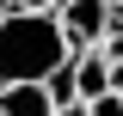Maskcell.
<instances>
[{
  "label": "cell",
  "mask_w": 123,
  "mask_h": 116,
  "mask_svg": "<svg viewBox=\"0 0 123 116\" xmlns=\"http://www.w3.org/2000/svg\"><path fill=\"white\" fill-rule=\"evenodd\" d=\"M68 61H74V49L62 37L55 12H12V18H0V86H43Z\"/></svg>",
  "instance_id": "cell-1"
},
{
  "label": "cell",
  "mask_w": 123,
  "mask_h": 116,
  "mask_svg": "<svg viewBox=\"0 0 123 116\" xmlns=\"http://www.w3.org/2000/svg\"><path fill=\"white\" fill-rule=\"evenodd\" d=\"M55 25H62V37H68V49L86 55V49H98L111 37V0H62Z\"/></svg>",
  "instance_id": "cell-2"
},
{
  "label": "cell",
  "mask_w": 123,
  "mask_h": 116,
  "mask_svg": "<svg viewBox=\"0 0 123 116\" xmlns=\"http://www.w3.org/2000/svg\"><path fill=\"white\" fill-rule=\"evenodd\" d=\"M74 86H80V104H92V98H105V92H111V61L98 55V49L74 55Z\"/></svg>",
  "instance_id": "cell-3"
},
{
  "label": "cell",
  "mask_w": 123,
  "mask_h": 116,
  "mask_svg": "<svg viewBox=\"0 0 123 116\" xmlns=\"http://www.w3.org/2000/svg\"><path fill=\"white\" fill-rule=\"evenodd\" d=\"M0 116H55V98L43 86H0Z\"/></svg>",
  "instance_id": "cell-4"
},
{
  "label": "cell",
  "mask_w": 123,
  "mask_h": 116,
  "mask_svg": "<svg viewBox=\"0 0 123 116\" xmlns=\"http://www.w3.org/2000/svg\"><path fill=\"white\" fill-rule=\"evenodd\" d=\"M43 92H49V98H55V110H62V104H80V86H74V61H68V67H55V73H49V79H43Z\"/></svg>",
  "instance_id": "cell-5"
},
{
  "label": "cell",
  "mask_w": 123,
  "mask_h": 116,
  "mask_svg": "<svg viewBox=\"0 0 123 116\" xmlns=\"http://www.w3.org/2000/svg\"><path fill=\"white\" fill-rule=\"evenodd\" d=\"M86 116H123V92H105V98H92Z\"/></svg>",
  "instance_id": "cell-6"
},
{
  "label": "cell",
  "mask_w": 123,
  "mask_h": 116,
  "mask_svg": "<svg viewBox=\"0 0 123 116\" xmlns=\"http://www.w3.org/2000/svg\"><path fill=\"white\" fill-rule=\"evenodd\" d=\"M18 12H62V0H18Z\"/></svg>",
  "instance_id": "cell-7"
},
{
  "label": "cell",
  "mask_w": 123,
  "mask_h": 116,
  "mask_svg": "<svg viewBox=\"0 0 123 116\" xmlns=\"http://www.w3.org/2000/svg\"><path fill=\"white\" fill-rule=\"evenodd\" d=\"M55 116H86V104H62V110H55Z\"/></svg>",
  "instance_id": "cell-8"
},
{
  "label": "cell",
  "mask_w": 123,
  "mask_h": 116,
  "mask_svg": "<svg viewBox=\"0 0 123 116\" xmlns=\"http://www.w3.org/2000/svg\"><path fill=\"white\" fill-rule=\"evenodd\" d=\"M12 12H18V0H0V18H12Z\"/></svg>",
  "instance_id": "cell-9"
},
{
  "label": "cell",
  "mask_w": 123,
  "mask_h": 116,
  "mask_svg": "<svg viewBox=\"0 0 123 116\" xmlns=\"http://www.w3.org/2000/svg\"><path fill=\"white\" fill-rule=\"evenodd\" d=\"M111 6H117V12H123V0H111Z\"/></svg>",
  "instance_id": "cell-10"
}]
</instances>
